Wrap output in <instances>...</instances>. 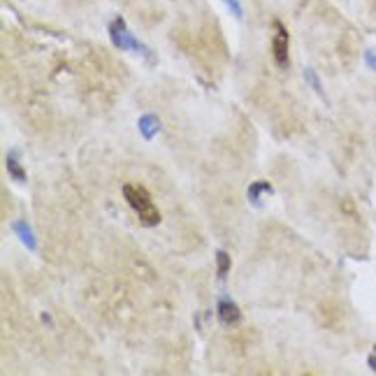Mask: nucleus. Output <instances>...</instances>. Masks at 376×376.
<instances>
[{"label":"nucleus","instance_id":"12","mask_svg":"<svg viewBox=\"0 0 376 376\" xmlns=\"http://www.w3.org/2000/svg\"><path fill=\"white\" fill-rule=\"evenodd\" d=\"M364 63H367V67H369L371 72H376V51L367 49V51H364Z\"/></svg>","mask_w":376,"mask_h":376},{"label":"nucleus","instance_id":"13","mask_svg":"<svg viewBox=\"0 0 376 376\" xmlns=\"http://www.w3.org/2000/svg\"><path fill=\"white\" fill-rule=\"evenodd\" d=\"M367 364H369L371 369L376 371V355H369V358H367Z\"/></svg>","mask_w":376,"mask_h":376},{"label":"nucleus","instance_id":"7","mask_svg":"<svg viewBox=\"0 0 376 376\" xmlns=\"http://www.w3.org/2000/svg\"><path fill=\"white\" fill-rule=\"evenodd\" d=\"M272 193H274V188L269 181H253L249 186V200L255 207L262 205V195H272Z\"/></svg>","mask_w":376,"mask_h":376},{"label":"nucleus","instance_id":"5","mask_svg":"<svg viewBox=\"0 0 376 376\" xmlns=\"http://www.w3.org/2000/svg\"><path fill=\"white\" fill-rule=\"evenodd\" d=\"M12 232L21 239V244H24L26 249L31 251H37V242H35V232L31 230V225L26 223V221H14L12 223Z\"/></svg>","mask_w":376,"mask_h":376},{"label":"nucleus","instance_id":"6","mask_svg":"<svg viewBox=\"0 0 376 376\" xmlns=\"http://www.w3.org/2000/svg\"><path fill=\"white\" fill-rule=\"evenodd\" d=\"M137 128L144 140H153L158 133H160V121H158L156 114H142L140 121H137Z\"/></svg>","mask_w":376,"mask_h":376},{"label":"nucleus","instance_id":"14","mask_svg":"<svg viewBox=\"0 0 376 376\" xmlns=\"http://www.w3.org/2000/svg\"><path fill=\"white\" fill-rule=\"evenodd\" d=\"M374 351H376V346H374Z\"/></svg>","mask_w":376,"mask_h":376},{"label":"nucleus","instance_id":"1","mask_svg":"<svg viewBox=\"0 0 376 376\" xmlns=\"http://www.w3.org/2000/svg\"><path fill=\"white\" fill-rule=\"evenodd\" d=\"M123 198H126L128 205H130L135 212H137L142 225H146V228H153V225L160 223V214H158V209L153 207L151 195H149V191H146V188L130 186V183H126V186H123Z\"/></svg>","mask_w":376,"mask_h":376},{"label":"nucleus","instance_id":"4","mask_svg":"<svg viewBox=\"0 0 376 376\" xmlns=\"http://www.w3.org/2000/svg\"><path fill=\"white\" fill-rule=\"evenodd\" d=\"M216 311H219L221 323H225V325H235V323L242 318V314H239V307H237V304L232 302L230 298H225V295L219 300V307H216Z\"/></svg>","mask_w":376,"mask_h":376},{"label":"nucleus","instance_id":"11","mask_svg":"<svg viewBox=\"0 0 376 376\" xmlns=\"http://www.w3.org/2000/svg\"><path fill=\"white\" fill-rule=\"evenodd\" d=\"M223 3L230 7V12L235 14L237 19H244V7H242V3H239V0H223Z\"/></svg>","mask_w":376,"mask_h":376},{"label":"nucleus","instance_id":"3","mask_svg":"<svg viewBox=\"0 0 376 376\" xmlns=\"http://www.w3.org/2000/svg\"><path fill=\"white\" fill-rule=\"evenodd\" d=\"M272 56L274 63L281 70H288L291 65V35L281 21H274V35H272Z\"/></svg>","mask_w":376,"mask_h":376},{"label":"nucleus","instance_id":"9","mask_svg":"<svg viewBox=\"0 0 376 376\" xmlns=\"http://www.w3.org/2000/svg\"><path fill=\"white\" fill-rule=\"evenodd\" d=\"M216 265H219V279L225 281L228 279V272H230V253L223 249L216 251Z\"/></svg>","mask_w":376,"mask_h":376},{"label":"nucleus","instance_id":"10","mask_svg":"<svg viewBox=\"0 0 376 376\" xmlns=\"http://www.w3.org/2000/svg\"><path fill=\"white\" fill-rule=\"evenodd\" d=\"M304 79L311 84V88H314L318 96H323V84H321V79H318V74H316V70H311V67H307L304 70Z\"/></svg>","mask_w":376,"mask_h":376},{"label":"nucleus","instance_id":"8","mask_svg":"<svg viewBox=\"0 0 376 376\" xmlns=\"http://www.w3.org/2000/svg\"><path fill=\"white\" fill-rule=\"evenodd\" d=\"M7 172L12 174L14 181L26 183V172H24V167H21V163H19L17 153H10V156H7Z\"/></svg>","mask_w":376,"mask_h":376},{"label":"nucleus","instance_id":"2","mask_svg":"<svg viewBox=\"0 0 376 376\" xmlns=\"http://www.w3.org/2000/svg\"><path fill=\"white\" fill-rule=\"evenodd\" d=\"M110 37H112V44H114L116 49H123V51L133 49V51H140V54H149V49H146L133 33L128 31V26L123 19H116V21L110 24Z\"/></svg>","mask_w":376,"mask_h":376}]
</instances>
